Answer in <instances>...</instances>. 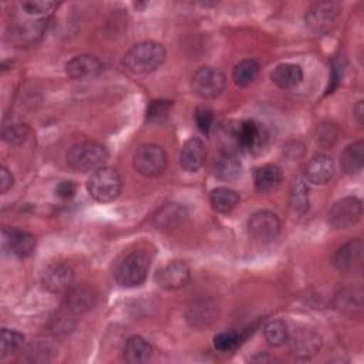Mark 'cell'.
<instances>
[{"instance_id": "6da1fadb", "label": "cell", "mask_w": 364, "mask_h": 364, "mask_svg": "<svg viewBox=\"0 0 364 364\" xmlns=\"http://www.w3.org/2000/svg\"><path fill=\"white\" fill-rule=\"evenodd\" d=\"M166 51L156 41H141L132 46L122 58L124 68L135 75H144L158 70L165 61Z\"/></svg>"}, {"instance_id": "7a4b0ae2", "label": "cell", "mask_w": 364, "mask_h": 364, "mask_svg": "<svg viewBox=\"0 0 364 364\" xmlns=\"http://www.w3.org/2000/svg\"><path fill=\"white\" fill-rule=\"evenodd\" d=\"M149 266L151 256L146 250H131L115 263L114 279L122 287H136L145 282Z\"/></svg>"}, {"instance_id": "3957f363", "label": "cell", "mask_w": 364, "mask_h": 364, "mask_svg": "<svg viewBox=\"0 0 364 364\" xmlns=\"http://www.w3.org/2000/svg\"><path fill=\"white\" fill-rule=\"evenodd\" d=\"M108 151L98 142H81L74 145L67 154V164L74 171L94 172L105 165Z\"/></svg>"}, {"instance_id": "277c9868", "label": "cell", "mask_w": 364, "mask_h": 364, "mask_svg": "<svg viewBox=\"0 0 364 364\" xmlns=\"http://www.w3.org/2000/svg\"><path fill=\"white\" fill-rule=\"evenodd\" d=\"M122 181L114 168L102 166L91 173L87 181V191L97 202H111L121 193Z\"/></svg>"}, {"instance_id": "5b68a950", "label": "cell", "mask_w": 364, "mask_h": 364, "mask_svg": "<svg viewBox=\"0 0 364 364\" xmlns=\"http://www.w3.org/2000/svg\"><path fill=\"white\" fill-rule=\"evenodd\" d=\"M236 146L246 154H259L267 142V131L253 119H246L235 124L229 131Z\"/></svg>"}, {"instance_id": "8992f818", "label": "cell", "mask_w": 364, "mask_h": 364, "mask_svg": "<svg viewBox=\"0 0 364 364\" xmlns=\"http://www.w3.org/2000/svg\"><path fill=\"white\" fill-rule=\"evenodd\" d=\"M132 165L139 175L145 178H155L166 169L168 155L159 145L144 144L135 151Z\"/></svg>"}, {"instance_id": "52a82bcc", "label": "cell", "mask_w": 364, "mask_h": 364, "mask_svg": "<svg viewBox=\"0 0 364 364\" xmlns=\"http://www.w3.org/2000/svg\"><path fill=\"white\" fill-rule=\"evenodd\" d=\"M191 87L202 100H213L223 92L226 87V77L215 67H200L193 73Z\"/></svg>"}, {"instance_id": "ba28073f", "label": "cell", "mask_w": 364, "mask_h": 364, "mask_svg": "<svg viewBox=\"0 0 364 364\" xmlns=\"http://www.w3.org/2000/svg\"><path fill=\"white\" fill-rule=\"evenodd\" d=\"M363 202L355 196H346L337 200L327 213V220L334 229H348L360 222Z\"/></svg>"}, {"instance_id": "9c48e42d", "label": "cell", "mask_w": 364, "mask_h": 364, "mask_svg": "<svg viewBox=\"0 0 364 364\" xmlns=\"http://www.w3.org/2000/svg\"><path fill=\"white\" fill-rule=\"evenodd\" d=\"M247 233L257 243H269L280 233V219L270 210L255 212L247 220Z\"/></svg>"}, {"instance_id": "30bf717a", "label": "cell", "mask_w": 364, "mask_h": 364, "mask_svg": "<svg viewBox=\"0 0 364 364\" xmlns=\"http://www.w3.org/2000/svg\"><path fill=\"white\" fill-rule=\"evenodd\" d=\"M290 353L300 358L309 360L314 357L321 348V337L320 334L310 327H297L287 337Z\"/></svg>"}, {"instance_id": "8fae6325", "label": "cell", "mask_w": 364, "mask_h": 364, "mask_svg": "<svg viewBox=\"0 0 364 364\" xmlns=\"http://www.w3.org/2000/svg\"><path fill=\"white\" fill-rule=\"evenodd\" d=\"M340 6L333 1H320L313 4L306 13V26L316 34L326 33L331 28L338 17Z\"/></svg>"}, {"instance_id": "7c38bea8", "label": "cell", "mask_w": 364, "mask_h": 364, "mask_svg": "<svg viewBox=\"0 0 364 364\" xmlns=\"http://www.w3.org/2000/svg\"><path fill=\"white\" fill-rule=\"evenodd\" d=\"M219 314L218 304L209 297H198L191 301L185 311L186 323L196 330H203L209 327Z\"/></svg>"}, {"instance_id": "4fadbf2b", "label": "cell", "mask_w": 364, "mask_h": 364, "mask_svg": "<svg viewBox=\"0 0 364 364\" xmlns=\"http://www.w3.org/2000/svg\"><path fill=\"white\" fill-rule=\"evenodd\" d=\"M191 279V269L183 260H172L156 270L155 282L165 290H178Z\"/></svg>"}, {"instance_id": "5bb4252c", "label": "cell", "mask_w": 364, "mask_h": 364, "mask_svg": "<svg viewBox=\"0 0 364 364\" xmlns=\"http://www.w3.org/2000/svg\"><path fill=\"white\" fill-rule=\"evenodd\" d=\"M74 282V272L65 263H53L41 274V284L50 293H65Z\"/></svg>"}, {"instance_id": "9a60e30c", "label": "cell", "mask_w": 364, "mask_h": 364, "mask_svg": "<svg viewBox=\"0 0 364 364\" xmlns=\"http://www.w3.org/2000/svg\"><path fill=\"white\" fill-rule=\"evenodd\" d=\"M97 303V291L94 287L81 284L77 287H70L65 291L64 297V307L71 314H82L90 311Z\"/></svg>"}, {"instance_id": "2e32d148", "label": "cell", "mask_w": 364, "mask_h": 364, "mask_svg": "<svg viewBox=\"0 0 364 364\" xmlns=\"http://www.w3.org/2000/svg\"><path fill=\"white\" fill-rule=\"evenodd\" d=\"M3 235H4V242L9 246L10 252L18 259H26L34 253L37 246V239L33 233L21 229L10 228V229H4Z\"/></svg>"}, {"instance_id": "e0dca14e", "label": "cell", "mask_w": 364, "mask_h": 364, "mask_svg": "<svg viewBox=\"0 0 364 364\" xmlns=\"http://www.w3.org/2000/svg\"><path fill=\"white\" fill-rule=\"evenodd\" d=\"M102 71V63L92 54H80L65 64V73L73 80L95 77Z\"/></svg>"}, {"instance_id": "ac0fdd59", "label": "cell", "mask_w": 364, "mask_h": 364, "mask_svg": "<svg viewBox=\"0 0 364 364\" xmlns=\"http://www.w3.org/2000/svg\"><path fill=\"white\" fill-rule=\"evenodd\" d=\"M333 304L334 309L341 314L350 317L360 316L363 310V291L360 287L347 286L334 296Z\"/></svg>"}, {"instance_id": "d6986e66", "label": "cell", "mask_w": 364, "mask_h": 364, "mask_svg": "<svg viewBox=\"0 0 364 364\" xmlns=\"http://www.w3.org/2000/svg\"><path fill=\"white\" fill-rule=\"evenodd\" d=\"M334 171L333 158L326 154H317L306 165V178L314 185H324L333 178Z\"/></svg>"}, {"instance_id": "ffe728a7", "label": "cell", "mask_w": 364, "mask_h": 364, "mask_svg": "<svg viewBox=\"0 0 364 364\" xmlns=\"http://www.w3.org/2000/svg\"><path fill=\"white\" fill-rule=\"evenodd\" d=\"M206 148L200 138H189L179 154V164L188 172H196L205 162Z\"/></svg>"}, {"instance_id": "44dd1931", "label": "cell", "mask_w": 364, "mask_h": 364, "mask_svg": "<svg viewBox=\"0 0 364 364\" xmlns=\"http://www.w3.org/2000/svg\"><path fill=\"white\" fill-rule=\"evenodd\" d=\"M213 175L223 182H233L242 175V162L236 154L222 151L213 161Z\"/></svg>"}, {"instance_id": "7402d4cb", "label": "cell", "mask_w": 364, "mask_h": 364, "mask_svg": "<svg viewBox=\"0 0 364 364\" xmlns=\"http://www.w3.org/2000/svg\"><path fill=\"white\" fill-rule=\"evenodd\" d=\"M47 28L46 20H36V21H26L21 24L14 26L10 30L9 38L16 46H30L41 38Z\"/></svg>"}, {"instance_id": "603a6c76", "label": "cell", "mask_w": 364, "mask_h": 364, "mask_svg": "<svg viewBox=\"0 0 364 364\" xmlns=\"http://www.w3.org/2000/svg\"><path fill=\"white\" fill-rule=\"evenodd\" d=\"M188 210L183 205L176 202H169L162 205L154 215V223L158 229H175L185 222Z\"/></svg>"}, {"instance_id": "cb8c5ba5", "label": "cell", "mask_w": 364, "mask_h": 364, "mask_svg": "<svg viewBox=\"0 0 364 364\" xmlns=\"http://www.w3.org/2000/svg\"><path fill=\"white\" fill-rule=\"evenodd\" d=\"M363 252V243L360 239H351L347 243H344L334 255L333 263L337 270L340 272H350L351 269L358 264L361 259Z\"/></svg>"}, {"instance_id": "d4e9b609", "label": "cell", "mask_w": 364, "mask_h": 364, "mask_svg": "<svg viewBox=\"0 0 364 364\" xmlns=\"http://www.w3.org/2000/svg\"><path fill=\"white\" fill-rule=\"evenodd\" d=\"M272 81L282 90H290L297 87L303 80V70L297 64L283 63L279 64L270 74Z\"/></svg>"}, {"instance_id": "484cf974", "label": "cell", "mask_w": 364, "mask_h": 364, "mask_svg": "<svg viewBox=\"0 0 364 364\" xmlns=\"http://www.w3.org/2000/svg\"><path fill=\"white\" fill-rule=\"evenodd\" d=\"M282 179H283L282 169L277 165H273V164L259 166L253 173L255 188L260 193H266V192H270V191L276 189L280 185Z\"/></svg>"}, {"instance_id": "4316f807", "label": "cell", "mask_w": 364, "mask_h": 364, "mask_svg": "<svg viewBox=\"0 0 364 364\" xmlns=\"http://www.w3.org/2000/svg\"><path fill=\"white\" fill-rule=\"evenodd\" d=\"M122 353H124V360L127 363L141 364V363H146L151 358L152 347L145 338L139 336H132L125 341Z\"/></svg>"}, {"instance_id": "83f0119b", "label": "cell", "mask_w": 364, "mask_h": 364, "mask_svg": "<svg viewBox=\"0 0 364 364\" xmlns=\"http://www.w3.org/2000/svg\"><path fill=\"white\" fill-rule=\"evenodd\" d=\"M341 168L347 175L360 173L364 164V144L363 141H355L347 145L341 154L340 159Z\"/></svg>"}, {"instance_id": "f1b7e54d", "label": "cell", "mask_w": 364, "mask_h": 364, "mask_svg": "<svg viewBox=\"0 0 364 364\" xmlns=\"http://www.w3.org/2000/svg\"><path fill=\"white\" fill-rule=\"evenodd\" d=\"M239 202H240L239 193L230 188L219 186L210 192V203L213 209L220 213L232 212L239 205Z\"/></svg>"}, {"instance_id": "f546056e", "label": "cell", "mask_w": 364, "mask_h": 364, "mask_svg": "<svg viewBox=\"0 0 364 364\" xmlns=\"http://www.w3.org/2000/svg\"><path fill=\"white\" fill-rule=\"evenodd\" d=\"M289 205L294 215L301 216L309 209V188L304 181L296 179L290 186Z\"/></svg>"}, {"instance_id": "4dcf8cb0", "label": "cell", "mask_w": 364, "mask_h": 364, "mask_svg": "<svg viewBox=\"0 0 364 364\" xmlns=\"http://www.w3.org/2000/svg\"><path fill=\"white\" fill-rule=\"evenodd\" d=\"M259 71H260V64L253 58H247V60L239 61L235 65L232 77L239 87H246L256 80V77L259 75Z\"/></svg>"}, {"instance_id": "1f68e13d", "label": "cell", "mask_w": 364, "mask_h": 364, "mask_svg": "<svg viewBox=\"0 0 364 364\" xmlns=\"http://www.w3.org/2000/svg\"><path fill=\"white\" fill-rule=\"evenodd\" d=\"M247 337V333L242 330H226L220 331L213 337V346L220 353H230L236 350Z\"/></svg>"}, {"instance_id": "d6a6232c", "label": "cell", "mask_w": 364, "mask_h": 364, "mask_svg": "<svg viewBox=\"0 0 364 364\" xmlns=\"http://www.w3.org/2000/svg\"><path fill=\"white\" fill-rule=\"evenodd\" d=\"M263 334L266 341L273 346V347H280L287 341L289 337V328L287 324L280 320V318H274L270 320L264 324L263 327Z\"/></svg>"}, {"instance_id": "836d02e7", "label": "cell", "mask_w": 364, "mask_h": 364, "mask_svg": "<svg viewBox=\"0 0 364 364\" xmlns=\"http://www.w3.org/2000/svg\"><path fill=\"white\" fill-rule=\"evenodd\" d=\"M3 141L10 145H20L28 136V127L21 122H7L3 125L1 131Z\"/></svg>"}, {"instance_id": "e575fe53", "label": "cell", "mask_w": 364, "mask_h": 364, "mask_svg": "<svg viewBox=\"0 0 364 364\" xmlns=\"http://www.w3.org/2000/svg\"><path fill=\"white\" fill-rule=\"evenodd\" d=\"M24 344V336L16 330L1 328V355L6 357L18 351Z\"/></svg>"}, {"instance_id": "d590c367", "label": "cell", "mask_w": 364, "mask_h": 364, "mask_svg": "<svg viewBox=\"0 0 364 364\" xmlns=\"http://www.w3.org/2000/svg\"><path fill=\"white\" fill-rule=\"evenodd\" d=\"M215 121L213 109L209 107H198L195 111V122L203 134H209Z\"/></svg>"}, {"instance_id": "8d00e7d4", "label": "cell", "mask_w": 364, "mask_h": 364, "mask_svg": "<svg viewBox=\"0 0 364 364\" xmlns=\"http://www.w3.org/2000/svg\"><path fill=\"white\" fill-rule=\"evenodd\" d=\"M172 107L171 101H164V100H155L151 101V104L146 108V118L149 121H156L161 119L162 117H165L169 111V108Z\"/></svg>"}, {"instance_id": "74e56055", "label": "cell", "mask_w": 364, "mask_h": 364, "mask_svg": "<svg viewBox=\"0 0 364 364\" xmlns=\"http://www.w3.org/2000/svg\"><path fill=\"white\" fill-rule=\"evenodd\" d=\"M337 135H338V131L333 124H321L317 128L316 141L324 146H328L334 144V141L337 139Z\"/></svg>"}, {"instance_id": "f35d334b", "label": "cell", "mask_w": 364, "mask_h": 364, "mask_svg": "<svg viewBox=\"0 0 364 364\" xmlns=\"http://www.w3.org/2000/svg\"><path fill=\"white\" fill-rule=\"evenodd\" d=\"M57 4L54 1H40V0H36V1H24L21 3V7L23 10L27 13V14H44V13H48L50 10H53Z\"/></svg>"}, {"instance_id": "ab89813d", "label": "cell", "mask_w": 364, "mask_h": 364, "mask_svg": "<svg viewBox=\"0 0 364 364\" xmlns=\"http://www.w3.org/2000/svg\"><path fill=\"white\" fill-rule=\"evenodd\" d=\"M75 193V185L71 181H61L55 186V195L61 199H70Z\"/></svg>"}, {"instance_id": "60d3db41", "label": "cell", "mask_w": 364, "mask_h": 364, "mask_svg": "<svg viewBox=\"0 0 364 364\" xmlns=\"http://www.w3.org/2000/svg\"><path fill=\"white\" fill-rule=\"evenodd\" d=\"M13 183H14V178L11 172L6 166H1L0 168V192L6 193L13 186Z\"/></svg>"}, {"instance_id": "b9f144b4", "label": "cell", "mask_w": 364, "mask_h": 364, "mask_svg": "<svg viewBox=\"0 0 364 364\" xmlns=\"http://www.w3.org/2000/svg\"><path fill=\"white\" fill-rule=\"evenodd\" d=\"M354 115H355L358 124H363V101H358L357 105L354 107Z\"/></svg>"}]
</instances>
